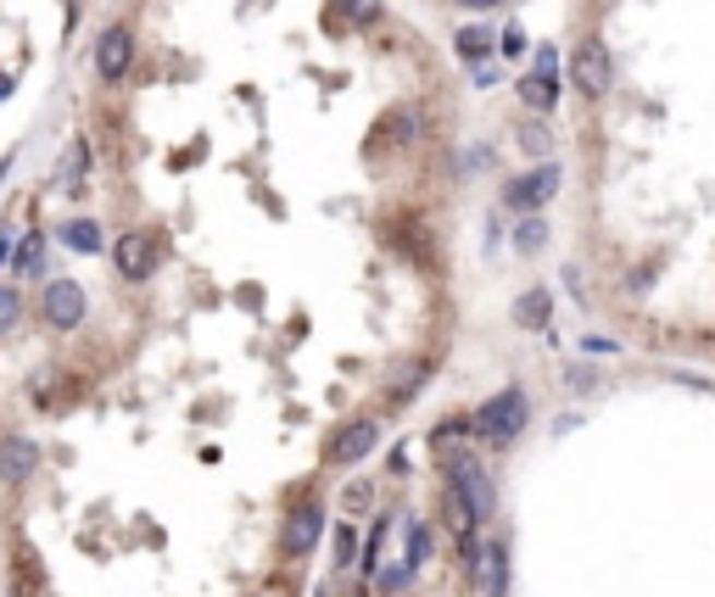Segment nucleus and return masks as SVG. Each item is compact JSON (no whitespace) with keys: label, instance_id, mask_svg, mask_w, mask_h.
Here are the masks:
<instances>
[{"label":"nucleus","instance_id":"4be33fe9","mask_svg":"<svg viewBox=\"0 0 715 597\" xmlns=\"http://www.w3.org/2000/svg\"><path fill=\"white\" fill-rule=\"evenodd\" d=\"M353 553H358L353 530H347V525H336V570H347V564H353Z\"/></svg>","mask_w":715,"mask_h":597},{"label":"nucleus","instance_id":"5701e85b","mask_svg":"<svg viewBox=\"0 0 715 597\" xmlns=\"http://www.w3.org/2000/svg\"><path fill=\"white\" fill-rule=\"evenodd\" d=\"M498 45H503V57H520V51H526V34H520V23H514V28H503V39H498Z\"/></svg>","mask_w":715,"mask_h":597},{"label":"nucleus","instance_id":"f257e3e1","mask_svg":"<svg viewBox=\"0 0 715 597\" xmlns=\"http://www.w3.org/2000/svg\"><path fill=\"white\" fill-rule=\"evenodd\" d=\"M475 425V435L481 441H492V446H509L520 430H526V391H498L492 403L469 419Z\"/></svg>","mask_w":715,"mask_h":597},{"label":"nucleus","instance_id":"bb28decb","mask_svg":"<svg viewBox=\"0 0 715 597\" xmlns=\"http://www.w3.org/2000/svg\"><path fill=\"white\" fill-rule=\"evenodd\" d=\"M7 168H12V163H7V157H0V174H7Z\"/></svg>","mask_w":715,"mask_h":597},{"label":"nucleus","instance_id":"6e6552de","mask_svg":"<svg viewBox=\"0 0 715 597\" xmlns=\"http://www.w3.org/2000/svg\"><path fill=\"white\" fill-rule=\"evenodd\" d=\"M129 62H134V34L123 23L102 28V39H95V73H102V79H123Z\"/></svg>","mask_w":715,"mask_h":597},{"label":"nucleus","instance_id":"a878e982","mask_svg":"<svg viewBox=\"0 0 715 597\" xmlns=\"http://www.w3.org/2000/svg\"><path fill=\"white\" fill-rule=\"evenodd\" d=\"M469 7H498V0H469Z\"/></svg>","mask_w":715,"mask_h":597},{"label":"nucleus","instance_id":"dca6fc26","mask_svg":"<svg viewBox=\"0 0 715 597\" xmlns=\"http://www.w3.org/2000/svg\"><path fill=\"white\" fill-rule=\"evenodd\" d=\"M62 240L73 246V252H84V258H90V252H102V229L84 224V218H79V224H68V229H62Z\"/></svg>","mask_w":715,"mask_h":597},{"label":"nucleus","instance_id":"7ed1b4c3","mask_svg":"<svg viewBox=\"0 0 715 597\" xmlns=\"http://www.w3.org/2000/svg\"><path fill=\"white\" fill-rule=\"evenodd\" d=\"M39 313H45V324H51V330L84 324V285L79 279H51V285H45V296H39Z\"/></svg>","mask_w":715,"mask_h":597},{"label":"nucleus","instance_id":"f8f14e48","mask_svg":"<svg viewBox=\"0 0 715 597\" xmlns=\"http://www.w3.org/2000/svg\"><path fill=\"white\" fill-rule=\"evenodd\" d=\"M514 95H520L532 112H553V107H559V84H553L548 73H526V79L514 84Z\"/></svg>","mask_w":715,"mask_h":597},{"label":"nucleus","instance_id":"0eeeda50","mask_svg":"<svg viewBox=\"0 0 715 597\" xmlns=\"http://www.w3.org/2000/svg\"><path fill=\"white\" fill-rule=\"evenodd\" d=\"M319 536H324V509L319 503H297L291 514H285V553L291 559H302V553H313L319 547Z\"/></svg>","mask_w":715,"mask_h":597},{"label":"nucleus","instance_id":"39448f33","mask_svg":"<svg viewBox=\"0 0 715 597\" xmlns=\"http://www.w3.org/2000/svg\"><path fill=\"white\" fill-rule=\"evenodd\" d=\"M570 73H576V89L587 95V102H604V89H609V57H604L598 39H582V45H576Z\"/></svg>","mask_w":715,"mask_h":597},{"label":"nucleus","instance_id":"f03ea898","mask_svg":"<svg viewBox=\"0 0 715 597\" xmlns=\"http://www.w3.org/2000/svg\"><path fill=\"white\" fill-rule=\"evenodd\" d=\"M448 469H453V491H458V503L475 514V525H481V520H492V509H498V491H492L487 469L475 464L469 453H464V458H453Z\"/></svg>","mask_w":715,"mask_h":597},{"label":"nucleus","instance_id":"2eb2a0df","mask_svg":"<svg viewBox=\"0 0 715 597\" xmlns=\"http://www.w3.org/2000/svg\"><path fill=\"white\" fill-rule=\"evenodd\" d=\"M330 12H342V23H380V12H386V7H380V0H330Z\"/></svg>","mask_w":715,"mask_h":597},{"label":"nucleus","instance_id":"6ab92c4d","mask_svg":"<svg viewBox=\"0 0 715 597\" xmlns=\"http://www.w3.org/2000/svg\"><path fill=\"white\" fill-rule=\"evenodd\" d=\"M514 319H520V324H543V319H548V296H543V290L520 296V302H514Z\"/></svg>","mask_w":715,"mask_h":597},{"label":"nucleus","instance_id":"f3484780","mask_svg":"<svg viewBox=\"0 0 715 597\" xmlns=\"http://www.w3.org/2000/svg\"><path fill=\"white\" fill-rule=\"evenodd\" d=\"M520 152H526V157H548V145H553V134L543 129V123H520Z\"/></svg>","mask_w":715,"mask_h":597},{"label":"nucleus","instance_id":"a211bd4d","mask_svg":"<svg viewBox=\"0 0 715 597\" xmlns=\"http://www.w3.org/2000/svg\"><path fill=\"white\" fill-rule=\"evenodd\" d=\"M17 274H39V263H45V240L39 235H23V246H17Z\"/></svg>","mask_w":715,"mask_h":597},{"label":"nucleus","instance_id":"aec40b11","mask_svg":"<svg viewBox=\"0 0 715 597\" xmlns=\"http://www.w3.org/2000/svg\"><path fill=\"white\" fill-rule=\"evenodd\" d=\"M543 240H548L543 218H526V224L514 229V246H520V252H543Z\"/></svg>","mask_w":715,"mask_h":597},{"label":"nucleus","instance_id":"4468645a","mask_svg":"<svg viewBox=\"0 0 715 597\" xmlns=\"http://www.w3.org/2000/svg\"><path fill=\"white\" fill-rule=\"evenodd\" d=\"M431 541H437V530L425 525V520H408V553H403V564L408 570H419L425 559H431Z\"/></svg>","mask_w":715,"mask_h":597},{"label":"nucleus","instance_id":"ddd939ff","mask_svg":"<svg viewBox=\"0 0 715 597\" xmlns=\"http://www.w3.org/2000/svg\"><path fill=\"white\" fill-rule=\"evenodd\" d=\"M492 45H498V39H492V28H481V23H475V28H458V57H464V62H487Z\"/></svg>","mask_w":715,"mask_h":597},{"label":"nucleus","instance_id":"9b49d317","mask_svg":"<svg viewBox=\"0 0 715 597\" xmlns=\"http://www.w3.org/2000/svg\"><path fill=\"white\" fill-rule=\"evenodd\" d=\"M39 453H34V441L28 435H0V480L7 486H23L34 475Z\"/></svg>","mask_w":715,"mask_h":597},{"label":"nucleus","instance_id":"20e7f679","mask_svg":"<svg viewBox=\"0 0 715 597\" xmlns=\"http://www.w3.org/2000/svg\"><path fill=\"white\" fill-rule=\"evenodd\" d=\"M112 263H118L123 279H146L157 268V235H140V229L118 235L112 240Z\"/></svg>","mask_w":715,"mask_h":597},{"label":"nucleus","instance_id":"9d476101","mask_svg":"<svg viewBox=\"0 0 715 597\" xmlns=\"http://www.w3.org/2000/svg\"><path fill=\"white\" fill-rule=\"evenodd\" d=\"M469 564H475V581H481L487 597H503V592H509V547H503V541H481V547L469 553Z\"/></svg>","mask_w":715,"mask_h":597},{"label":"nucleus","instance_id":"412c9836","mask_svg":"<svg viewBox=\"0 0 715 597\" xmlns=\"http://www.w3.org/2000/svg\"><path fill=\"white\" fill-rule=\"evenodd\" d=\"M23 319V296L17 290H7V285H0V335H7L12 324Z\"/></svg>","mask_w":715,"mask_h":597},{"label":"nucleus","instance_id":"1a4fd4ad","mask_svg":"<svg viewBox=\"0 0 715 597\" xmlns=\"http://www.w3.org/2000/svg\"><path fill=\"white\" fill-rule=\"evenodd\" d=\"M374 441H380V425H374V419L342 425L336 435H330V464H358V458H369Z\"/></svg>","mask_w":715,"mask_h":597},{"label":"nucleus","instance_id":"b1692460","mask_svg":"<svg viewBox=\"0 0 715 597\" xmlns=\"http://www.w3.org/2000/svg\"><path fill=\"white\" fill-rule=\"evenodd\" d=\"M553 68H559V51H553V45H537V73L553 79Z\"/></svg>","mask_w":715,"mask_h":597},{"label":"nucleus","instance_id":"423d86ee","mask_svg":"<svg viewBox=\"0 0 715 597\" xmlns=\"http://www.w3.org/2000/svg\"><path fill=\"white\" fill-rule=\"evenodd\" d=\"M553 190H559V168H553V163H543L537 174L514 179V184L503 190V207H509V213H537V207L548 202Z\"/></svg>","mask_w":715,"mask_h":597},{"label":"nucleus","instance_id":"393cba45","mask_svg":"<svg viewBox=\"0 0 715 597\" xmlns=\"http://www.w3.org/2000/svg\"><path fill=\"white\" fill-rule=\"evenodd\" d=\"M258 597H291V586H285V581H269V586H263Z\"/></svg>","mask_w":715,"mask_h":597}]
</instances>
